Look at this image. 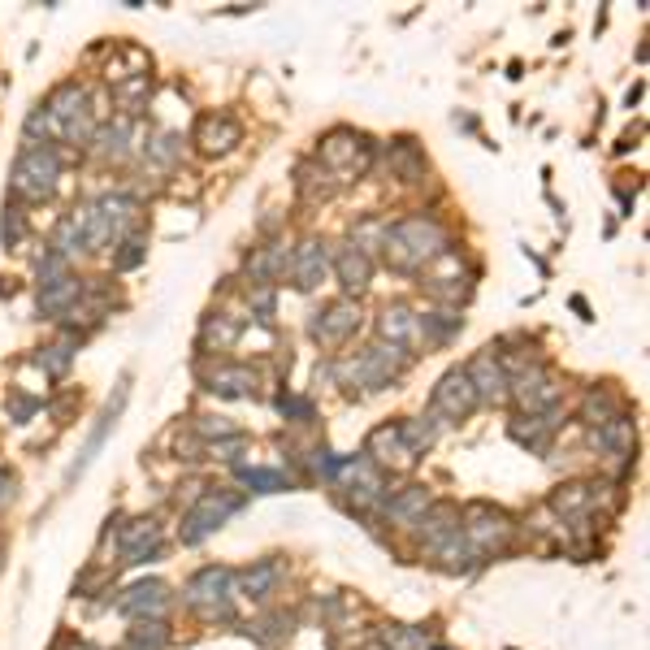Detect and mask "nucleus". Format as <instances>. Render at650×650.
Listing matches in <instances>:
<instances>
[{
    "label": "nucleus",
    "mask_w": 650,
    "mask_h": 650,
    "mask_svg": "<svg viewBox=\"0 0 650 650\" xmlns=\"http://www.w3.org/2000/svg\"><path fill=\"white\" fill-rule=\"evenodd\" d=\"M451 247H455V239H451L447 226H443L434 213L416 208V213H404V217L386 221L382 260H386L395 274H404V278H421L439 256H447Z\"/></svg>",
    "instance_id": "f257e3e1"
},
{
    "label": "nucleus",
    "mask_w": 650,
    "mask_h": 650,
    "mask_svg": "<svg viewBox=\"0 0 650 650\" xmlns=\"http://www.w3.org/2000/svg\"><path fill=\"white\" fill-rule=\"evenodd\" d=\"M412 365H416L412 352L391 347V343H382V338H373V343H365L356 356L334 361V382H338L352 400H365V395H377V391L400 386Z\"/></svg>",
    "instance_id": "f03ea898"
},
{
    "label": "nucleus",
    "mask_w": 650,
    "mask_h": 650,
    "mask_svg": "<svg viewBox=\"0 0 650 650\" xmlns=\"http://www.w3.org/2000/svg\"><path fill=\"white\" fill-rule=\"evenodd\" d=\"M9 187L18 204H48L61 187V152L52 144H22Z\"/></svg>",
    "instance_id": "7ed1b4c3"
},
{
    "label": "nucleus",
    "mask_w": 650,
    "mask_h": 650,
    "mask_svg": "<svg viewBox=\"0 0 650 650\" xmlns=\"http://www.w3.org/2000/svg\"><path fill=\"white\" fill-rule=\"evenodd\" d=\"M464 542L473 546V555L477 560H494V555H508L512 551V542H516V521H512V512H503V508H494L486 499H473L469 508H464Z\"/></svg>",
    "instance_id": "20e7f679"
},
{
    "label": "nucleus",
    "mask_w": 650,
    "mask_h": 650,
    "mask_svg": "<svg viewBox=\"0 0 650 650\" xmlns=\"http://www.w3.org/2000/svg\"><path fill=\"white\" fill-rule=\"evenodd\" d=\"M183 603L196 611L204 624H230L235 620V572L226 564H204L187 581Z\"/></svg>",
    "instance_id": "39448f33"
},
{
    "label": "nucleus",
    "mask_w": 650,
    "mask_h": 650,
    "mask_svg": "<svg viewBox=\"0 0 650 650\" xmlns=\"http://www.w3.org/2000/svg\"><path fill=\"white\" fill-rule=\"evenodd\" d=\"M247 494L235 486H213L204 490L200 499L187 508V516H183V525H178V538H183V546H200L204 538H213L217 529L226 525L235 512H244Z\"/></svg>",
    "instance_id": "423d86ee"
},
{
    "label": "nucleus",
    "mask_w": 650,
    "mask_h": 650,
    "mask_svg": "<svg viewBox=\"0 0 650 650\" xmlns=\"http://www.w3.org/2000/svg\"><path fill=\"white\" fill-rule=\"evenodd\" d=\"M317 165H325L334 174V183L343 187V183L368 174V165H373V139L361 135V130H352V126H334V130H325L322 144H317Z\"/></svg>",
    "instance_id": "0eeeda50"
},
{
    "label": "nucleus",
    "mask_w": 650,
    "mask_h": 650,
    "mask_svg": "<svg viewBox=\"0 0 650 650\" xmlns=\"http://www.w3.org/2000/svg\"><path fill=\"white\" fill-rule=\"evenodd\" d=\"M421 286L430 290L434 304H443V308H460V304H469L473 290H477V269L451 247L447 256H439V260L421 274Z\"/></svg>",
    "instance_id": "6e6552de"
},
{
    "label": "nucleus",
    "mask_w": 650,
    "mask_h": 650,
    "mask_svg": "<svg viewBox=\"0 0 650 650\" xmlns=\"http://www.w3.org/2000/svg\"><path fill=\"white\" fill-rule=\"evenodd\" d=\"M338 477H343V508H347V512H361V516L377 512L382 499L391 494L386 473H382L377 464H368L365 455H343Z\"/></svg>",
    "instance_id": "1a4fd4ad"
},
{
    "label": "nucleus",
    "mask_w": 650,
    "mask_h": 650,
    "mask_svg": "<svg viewBox=\"0 0 650 650\" xmlns=\"http://www.w3.org/2000/svg\"><path fill=\"white\" fill-rule=\"evenodd\" d=\"M560 400H564V377L546 365V361H538V365H529L508 377V404H516L525 416L529 412L560 407Z\"/></svg>",
    "instance_id": "9d476101"
},
{
    "label": "nucleus",
    "mask_w": 650,
    "mask_h": 650,
    "mask_svg": "<svg viewBox=\"0 0 650 650\" xmlns=\"http://www.w3.org/2000/svg\"><path fill=\"white\" fill-rule=\"evenodd\" d=\"M361 304L356 299H347V295H338V299H329L322 304L317 313H313V322H308V338L317 343V347H347L356 334H361Z\"/></svg>",
    "instance_id": "9b49d317"
},
{
    "label": "nucleus",
    "mask_w": 650,
    "mask_h": 650,
    "mask_svg": "<svg viewBox=\"0 0 650 650\" xmlns=\"http://www.w3.org/2000/svg\"><path fill=\"white\" fill-rule=\"evenodd\" d=\"M477 407L482 404H477V391H473V382H469L464 365L447 368V373L439 377L434 395H430V412H434L443 425H460V421H469Z\"/></svg>",
    "instance_id": "f8f14e48"
},
{
    "label": "nucleus",
    "mask_w": 650,
    "mask_h": 650,
    "mask_svg": "<svg viewBox=\"0 0 650 650\" xmlns=\"http://www.w3.org/2000/svg\"><path fill=\"white\" fill-rule=\"evenodd\" d=\"M200 382L208 395L217 400H256L260 395V373L244 361H217V365H200Z\"/></svg>",
    "instance_id": "ddd939ff"
},
{
    "label": "nucleus",
    "mask_w": 650,
    "mask_h": 650,
    "mask_svg": "<svg viewBox=\"0 0 650 650\" xmlns=\"http://www.w3.org/2000/svg\"><path fill=\"white\" fill-rule=\"evenodd\" d=\"M191 144L200 148L204 157H226L244 144V122L230 114V109H217V114H200L196 130H191Z\"/></svg>",
    "instance_id": "4468645a"
},
{
    "label": "nucleus",
    "mask_w": 650,
    "mask_h": 650,
    "mask_svg": "<svg viewBox=\"0 0 650 650\" xmlns=\"http://www.w3.org/2000/svg\"><path fill=\"white\" fill-rule=\"evenodd\" d=\"M560 425H564V407H546V412H516L512 421H508V439L512 443H521L525 451L533 455H546L551 443H555V434H560Z\"/></svg>",
    "instance_id": "2eb2a0df"
},
{
    "label": "nucleus",
    "mask_w": 650,
    "mask_h": 650,
    "mask_svg": "<svg viewBox=\"0 0 650 650\" xmlns=\"http://www.w3.org/2000/svg\"><path fill=\"white\" fill-rule=\"evenodd\" d=\"M118 551H122V564H148V560H161L165 525L157 521V516H135L130 525L118 529Z\"/></svg>",
    "instance_id": "dca6fc26"
},
{
    "label": "nucleus",
    "mask_w": 650,
    "mask_h": 650,
    "mask_svg": "<svg viewBox=\"0 0 650 650\" xmlns=\"http://www.w3.org/2000/svg\"><path fill=\"white\" fill-rule=\"evenodd\" d=\"M325 274H329V244H322V239H299V244L290 247L286 278H290V286L299 295H313L325 283Z\"/></svg>",
    "instance_id": "f3484780"
},
{
    "label": "nucleus",
    "mask_w": 650,
    "mask_h": 650,
    "mask_svg": "<svg viewBox=\"0 0 650 650\" xmlns=\"http://www.w3.org/2000/svg\"><path fill=\"white\" fill-rule=\"evenodd\" d=\"M329 274L338 278V286L347 290V299L352 295H365L368 286H373V274H377V265H373V256H365L356 244H334L329 247Z\"/></svg>",
    "instance_id": "a211bd4d"
},
{
    "label": "nucleus",
    "mask_w": 650,
    "mask_h": 650,
    "mask_svg": "<svg viewBox=\"0 0 650 650\" xmlns=\"http://www.w3.org/2000/svg\"><path fill=\"white\" fill-rule=\"evenodd\" d=\"M377 338L382 343H391V347H404V352H425V343H421V325H416V308L407 304V299H391V304H382V313H377Z\"/></svg>",
    "instance_id": "6ab92c4d"
},
{
    "label": "nucleus",
    "mask_w": 650,
    "mask_h": 650,
    "mask_svg": "<svg viewBox=\"0 0 650 650\" xmlns=\"http://www.w3.org/2000/svg\"><path fill=\"white\" fill-rule=\"evenodd\" d=\"M126 400H130V377H122L118 382V391L109 395V404H105V412H100V421H96V430H91V439H87V447L79 451V460L70 464V473H66V482H75L79 473H87V464L100 455V447L109 443V434L118 430V421H122V412H126Z\"/></svg>",
    "instance_id": "aec40b11"
},
{
    "label": "nucleus",
    "mask_w": 650,
    "mask_h": 650,
    "mask_svg": "<svg viewBox=\"0 0 650 650\" xmlns=\"http://www.w3.org/2000/svg\"><path fill=\"white\" fill-rule=\"evenodd\" d=\"M169 608H174V594H169V585H165L161 577H148V581L126 585L122 599H118V611L130 615V620H165Z\"/></svg>",
    "instance_id": "412c9836"
},
{
    "label": "nucleus",
    "mask_w": 650,
    "mask_h": 650,
    "mask_svg": "<svg viewBox=\"0 0 650 650\" xmlns=\"http://www.w3.org/2000/svg\"><path fill=\"white\" fill-rule=\"evenodd\" d=\"M365 460H368V464H377L386 477H391V473H407V469H416V455L404 447V439H400V430H395L391 421L368 430Z\"/></svg>",
    "instance_id": "4be33fe9"
},
{
    "label": "nucleus",
    "mask_w": 650,
    "mask_h": 650,
    "mask_svg": "<svg viewBox=\"0 0 650 650\" xmlns=\"http://www.w3.org/2000/svg\"><path fill=\"white\" fill-rule=\"evenodd\" d=\"M290 269V244L286 239H269V244L252 247V256L244 260L247 286H278Z\"/></svg>",
    "instance_id": "5701e85b"
},
{
    "label": "nucleus",
    "mask_w": 650,
    "mask_h": 650,
    "mask_svg": "<svg viewBox=\"0 0 650 650\" xmlns=\"http://www.w3.org/2000/svg\"><path fill=\"white\" fill-rule=\"evenodd\" d=\"M96 157L105 165H126L130 161V152H135V122L130 118H105V122L96 126V135H91V144H87Z\"/></svg>",
    "instance_id": "b1692460"
},
{
    "label": "nucleus",
    "mask_w": 650,
    "mask_h": 650,
    "mask_svg": "<svg viewBox=\"0 0 650 650\" xmlns=\"http://www.w3.org/2000/svg\"><path fill=\"white\" fill-rule=\"evenodd\" d=\"M464 373H469V382H473L477 404L482 407H503L508 404V373H503V365L490 356V347H482V352L464 365Z\"/></svg>",
    "instance_id": "393cba45"
},
{
    "label": "nucleus",
    "mask_w": 650,
    "mask_h": 650,
    "mask_svg": "<svg viewBox=\"0 0 650 650\" xmlns=\"http://www.w3.org/2000/svg\"><path fill=\"white\" fill-rule=\"evenodd\" d=\"M434 503V494H430V486H421V482H407V486L400 490H391L386 499H382V516L391 521V525H400V529H412L421 516H425V508Z\"/></svg>",
    "instance_id": "a878e982"
},
{
    "label": "nucleus",
    "mask_w": 650,
    "mask_h": 650,
    "mask_svg": "<svg viewBox=\"0 0 650 650\" xmlns=\"http://www.w3.org/2000/svg\"><path fill=\"white\" fill-rule=\"evenodd\" d=\"M244 329H247V317H239V313H226V308H217V313H204L196 347H200L204 356L230 352V347L244 338Z\"/></svg>",
    "instance_id": "bb28decb"
},
{
    "label": "nucleus",
    "mask_w": 650,
    "mask_h": 650,
    "mask_svg": "<svg viewBox=\"0 0 650 650\" xmlns=\"http://www.w3.org/2000/svg\"><path fill=\"white\" fill-rule=\"evenodd\" d=\"M633 443H638V434H633V416L629 412H620V416H611L608 425L590 430V447L599 455H608V460H620V469H629Z\"/></svg>",
    "instance_id": "cd10ccee"
},
{
    "label": "nucleus",
    "mask_w": 650,
    "mask_h": 650,
    "mask_svg": "<svg viewBox=\"0 0 650 650\" xmlns=\"http://www.w3.org/2000/svg\"><path fill=\"white\" fill-rule=\"evenodd\" d=\"M283 581H286V564L278 555H269V560H256L244 577H235V594H244L252 603H269L283 590Z\"/></svg>",
    "instance_id": "c85d7f7f"
},
{
    "label": "nucleus",
    "mask_w": 650,
    "mask_h": 650,
    "mask_svg": "<svg viewBox=\"0 0 650 650\" xmlns=\"http://www.w3.org/2000/svg\"><path fill=\"white\" fill-rule=\"evenodd\" d=\"M460 529V508L451 503V499H434L430 508H425V516L412 525V533H416V546L430 555L447 533H455Z\"/></svg>",
    "instance_id": "c756f323"
},
{
    "label": "nucleus",
    "mask_w": 650,
    "mask_h": 650,
    "mask_svg": "<svg viewBox=\"0 0 650 650\" xmlns=\"http://www.w3.org/2000/svg\"><path fill=\"white\" fill-rule=\"evenodd\" d=\"M82 290H87V278L79 274H66V278H57V283L40 286V317H52V322H66L75 308L82 304Z\"/></svg>",
    "instance_id": "7c9ffc66"
},
{
    "label": "nucleus",
    "mask_w": 650,
    "mask_h": 650,
    "mask_svg": "<svg viewBox=\"0 0 650 650\" xmlns=\"http://www.w3.org/2000/svg\"><path fill=\"white\" fill-rule=\"evenodd\" d=\"M603 499V486L599 482H585V477H577V482H564V486L551 490V512H560L564 521H577V516H585V512H594V503Z\"/></svg>",
    "instance_id": "2f4dec72"
},
{
    "label": "nucleus",
    "mask_w": 650,
    "mask_h": 650,
    "mask_svg": "<svg viewBox=\"0 0 650 650\" xmlns=\"http://www.w3.org/2000/svg\"><path fill=\"white\" fill-rule=\"evenodd\" d=\"M52 252H61L66 260L82 256L91 247V230H87V204H75L70 213H61V221L52 226Z\"/></svg>",
    "instance_id": "473e14b6"
},
{
    "label": "nucleus",
    "mask_w": 650,
    "mask_h": 650,
    "mask_svg": "<svg viewBox=\"0 0 650 650\" xmlns=\"http://www.w3.org/2000/svg\"><path fill=\"white\" fill-rule=\"evenodd\" d=\"M416 325H421V343L425 347H447L464 334V317L460 308H416Z\"/></svg>",
    "instance_id": "72a5a7b5"
},
{
    "label": "nucleus",
    "mask_w": 650,
    "mask_h": 650,
    "mask_svg": "<svg viewBox=\"0 0 650 650\" xmlns=\"http://www.w3.org/2000/svg\"><path fill=\"white\" fill-rule=\"evenodd\" d=\"M295 196L299 204H308V208H317V204H329L338 196V183H334V174L317 161H299L295 165Z\"/></svg>",
    "instance_id": "f704fd0d"
},
{
    "label": "nucleus",
    "mask_w": 650,
    "mask_h": 650,
    "mask_svg": "<svg viewBox=\"0 0 650 650\" xmlns=\"http://www.w3.org/2000/svg\"><path fill=\"white\" fill-rule=\"evenodd\" d=\"M252 642H260V647H286L290 642V633H295V611H283V608H269L265 615H256L252 624L244 629Z\"/></svg>",
    "instance_id": "c9c22d12"
},
{
    "label": "nucleus",
    "mask_w": 650,
    "mask_h": 650,
    "mask_svg": "<svg viewBox=\"0 0 650 650\" xmlns=\"http://www.w3.org/2000/svg\"><path fill=\"white\" fill-rule=\"evenodd\" d=\"M395 430H400V439H404V447L421 460L425 451H434L439 443V434H443V421L434 416V412H421V416H404V421H395Z\"/></svg>",
    "instance_id": "e433bc0d"
},
{
    "label": "nucleus",
    "mask_w": 650,
    "mask_h": 650,
    "mask_svg": "<svg viewBox=\"0 0 650 650\" xmlns=\"http://www.w3.org/2000/svg\"><path fill=\"white\" fill-rule=\"evenodd\" d=\"M386 165H391V174H395L400 183H407V187H412V183H421V178L430 174L425 152H421V148H416V139H407V135L404 139H395V144L386 148Z\"/></svg>",
    "instance_id": "4c0bfd02"
},
{
    "label": "nucleus",
    "mask_w": 650,
    "mask_h": 650,
    "mask_svg": "<svg viewBox=\"0 0 650 650\" xmlns=\"http://www.w3.org/2000/svg\"><path fill=\"white\" fill-rule=\"evenodd\" d=\"M430 560H434V564H439L443 572H473L477 564H482V560L473 555V546L464 542V533H460V529H455V533H447V538H443V542L430 551Z\"/></svg>",
    "instance_id": "58836bf2"
},
{
    "label": "nucleus",
    "mask_w": 650,
    "mask_h": 650,
    "mask_svg": "<svg viewBox=\"0 0 650 650\" xmlns=\"http://www.w3.org/2000/svg\"><path fill=\"white\" fill-rule=\"evenodd\" d=\"M624 407H620V395L611 391V386H590L585 395H581V407H577V416L590 425V430H599V425H608L611 416H620Z\"/></svg>",
    "instance_id": "ea45409f"
},
{
    "label": "nucleus",
    "mask_w": 650,
    "mask_h": 650,
    "mask_svg": "<svg viewBox=\"0 0 650 650\" xmlns=\"http://www.w3.org/2000/svg\"><path fill=\"white\" fill-rule=\"evenodd\" d=\"M148 96H152V75H126L122 82H114V100L130 122H135V114L148 109Z\"/></svg>",
    "instance_id": "a19ab883"
},
{
    "label": "nucleus",
    "mask_w": 650,
    "mask_h": 650,
    "mask_svg": "<svg viewBox=\"0 0 650 650\" xmlns=\"http://www.w3.org/2000/svg\"><path fill=\"white\" fill-rule=\"evenodd\" d=\"M75 352H79V343L75 338H61V343H48V347H36V368H43V377H52V382H66V373L75 365Z\"/></svg>",
    "instance_id": "79ce46f5"
},
{
    "label": "nucleus",
    "mask_w": 650,
    "mask_h": 650,
    "mask_svg": "<svg viewBox=\"0 0 650 650\" xmlns=\"http://www.w3.org/2000/svg\"><path fill=\"white\" fill-rule=\"evenodd\" d=\"M144 157L157 165V169H174V165L183 161V135H174V130H148Z\"/></svg>",
    "instance_id": "37998d69"
},
{
    "label": "nucleus",
    "mask_w": 650,
    "mask_h": 650,
    "mask_svg": "<svg viewBox=\"0 0 650 650\" xmlns=\"http://www.w3.org/2000/svg\"><path fill=\"white\" fill-rule=\"evenodd\" d=\"M148 260V235L144 230H130V235H122L118 244H114V274H135L139 265Z\"/></svg>",
    "instance_id": "c03bdc74"
},
{
    "label": "nucleus",
    "mask_w": 650,
    "mask_h": 650,
    "mask_svg": "<svg viewBox=\"0 0 650 650\" xmlns=\"http://www.w3.org/2000/svg\"><path fill=\"white\" fill-rule=\"evenodd\" d=\"M174 642L165 620H135V629L126 633V650H165Z\"/></svg>",
    "instance_id": "a18cd8bd"
},
{
    "label": "nucleus",
    "mask_w": 650,
    "mask_h": 650,
    "mask_svg": "<svg viewBox=\"0 0 650 650\" xmlns=\"http://www.w3.org/2000/svg\"><path fill=\"white\" fill-rule=\"evenodd\" d=\"M377 642L386 650H430V633L425 624H386Z\"/></svg>",
    "instance_id": "49530a36"
},
{
    "label": "nucleus",
    "mask_w": 650,
    "mask_h": 650,
    "mask_svg": "<svg viewBox=\"0 0 650 650\" xmlns=\"http://www.w3.org/2000/svg\"><path fill=\"white\" fill-rule=\"evenodd\" d=\"M239 482H244L247 490H256V494H283V490H295V482H290L286 473H278V469H247V464H239Z\"/></svg>",
    "instance_id": "de8ad7c7"
},
{
    "label": "nucleus",
    "mask_w": 650,
    "mask_h": 650,
    "mask_svg": "<svg viewBox=\"0 0 650 650\" xmlns=\"http://www.w3.org/2000/svg\"><path fill=\"white\" fill-rule=\"evenodd\" d=\"M247 313L252 322L274 329V317H278V286H247Z\"/></svg>",
    "instance_id": "09e8293b"
},
{
    "label": "nucleus",
    "mask_w": 650,
    "mask_h": 650,
    "mask_svg": "<svg viewBox=\"0 0 650 650\" xmlns=\"http://www.w3.org/2000/svg\"><path fill=\"white\" fill-rule=\"evenodd\" d=\"M0 244L9 247V252H18V247L27 244V208L18 200L4 204V217H0Z\"/></svg>",
    "instance_id": "8fccbe9b"
},
{
    "label": "nucleus",
    "mask_w": 650,
    "mask_h": 650,
    "mask_svg": "<svg viewBox=\"0 0 650 650\" xmlns=\"http://www.w3.org/2000/svg\"><path fill=\"white\" fill-rule=\"evenodd\" d=\"M230 434H239V425L230 416H196L191 421V439H200V443H217V439H230Z\"/></svg>",
    "instance_id": "3c124183"
},
{
    "label": "nucleus",
    "mask_w": 650,
    "mask_h": 650,
    "mask_svg": "<svg viewBox=\"0 0 650 650\" xmlns=\"http://www.w3.org/2000/svg\"><path fill=\"white\" fill-rule=\"evenodd\" d=\"M382 235H386V221L382 217H365L361 226H352V239L347 244H356L365 256H377L382 252Z\"/></svg>",
    "instance_id": "603ef678"
},
{
    "label": "nucleus",
    "mask_w": 650,
    "mask_h": 650,
    "mask_svg": "<svg viewBox=\"0 0 650 650\" xmlns=\"http://www.w3.org/2000/svg\"><path fill=\"white\" fill-rule=\"evenodd\" d=\"M4 407H9V421H13V425H27V421H36V412H43V400L40 395L18 391V386H9V400H4Z\"/></svg>",
    "instance_id": "864d4df0"
},
{
    "label": "nucleus",
    "mask_w": 650,
    "mask_h": 650,
    "mask_svg": "<svg viewBox=\"0 0 650 650\" xmlns=\"http://www.w3.org/2000/svg\"><path fill=\"white\" fill-rule=\"evenodd\" d=\"M66 274H75V269H70V260H66L61 252L43 247L40 256H36V283H40V286L57 283V278H66Z\"/></svg>",
    "instance_id": "5fc2aeb1"
},
{
    "label": "nucleus",
    "mask_w": 650,
    "mask_h": 650,
    "mask_svg": "<svg viewBox=\"0 0 650 650\" xmlns=\"http://www.w3.org/2000/svg\"><path fill=\"white\" fill-rule=\"evenodd\" d=\"M278 412H283L290 425H308V421L317 416V404H313L308 395H290V391H283V395H278Z\"/></svg>",
    "instance_id": "6e6d98bb"
},
{
    "label": "nucleus",
    "mask_w": 650,
    "mask_h": 650,
    "mask_svg": "<svg viewBox=\"0 0 650 650\" xmlns=\"http://www.w3.org/2000/svg\"><path fill=\"white\" fill-rule=\"evenodd\" d=\"M247 439L244 430L239 434H230V439H217V443H204V455H213V460H221V464H239V455L247 451Z\"/></svg>",
    "instance_id": "4d7b16f0"
},
{
    "label": "nucleus",
    "mask_w": 650,
    "mask_h": 650,
    "mask_svg": "<svg viewBox=\"0 0 650 650\" xmlns=\"http://www.w3.org/2000/svg\"><path fill=\"white\" fill-rule=\"evenodd\" d=\"M13 494H18V473L13 469H0V512L13 503Z\"/></svg>",
    "instance_id": "13d9d810"
},
{
    "label": "nucleus",
    "mask_w": 650,
    "mask_h": 650,
    "mask_svg": "<svg viewBox=\"0 0 650 650\" xmlns=\"http://www.w3.org/2000/svg\"><path fill=\"white\" fill-rule=\"evenodd\" d=\"M70 650H96V647H87V642H70Z\"/></svg>",
    "instance_id": "bf43d9fd"
},
{
    "label": "nucleus",
    "mask_w": 650,
    "mask_h": 650,
    "mask_svg": "<svg viewBox=\"0 0 650 650\" xmlns=\"http://www.w3.org/2000/svg\"><path fill=\"white\" fill-rule=\"evenodd\" d=\"M365 650H386V647H382V642H368V647Z\"/></svg>",
    "instance_id": "052dcab7"
},
{
    "label": "nucleus",
    "mask_w": 650,
    "mask_h": 650,
    "mask_svg": "<svg viewBox=\"0 0 650 650\" xmlns=\"http://www.w3.org/2000/svg\"><path fill=\"white\" fill-rule=\"evenodd\" d=\"M0 560H4V542H0Z\"/></svg>",
    "instance_id": "680f3d73"
},
{
    "label": "nucleus",
    "mask_w": 650,
    "mask_h": 650,
    "mask_svg": "<svg viewBox=\"0 0 650 650\" xmlns=\"http://www.w3.org/2000/svg\"><path fill=\"white\" fill-rule=\"evenodd\" d=\"M430 650H451V647H430Z\"/></svg>",
    "instance_id": "e2e57ef3"
}]
</instances>
